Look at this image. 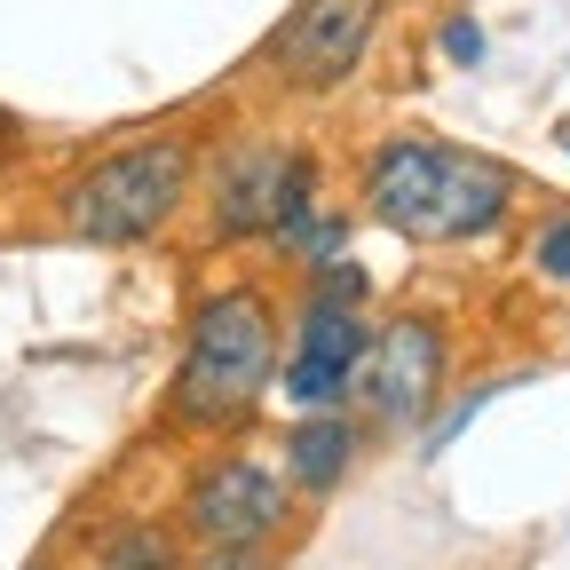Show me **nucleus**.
Segmentation results:
<instances>
[{"label":"nucleus","mask_w":570,"mask_h":570,"mask_svg":"<svg viewBox=\"0 0 570 570\" xmlns=\"http://www.w3.org/2000/svg\"><path fill=\"white\" fill-rule=\"evenodd\" d=\"M277 365H285V317L269 302V285L214 277L183 317L159 428L183 444H238L277 389Z\"/></svg>","instance_id":"f257e3e1"},{"label":"nucleus","mask_w":570,"mask_h":570,"mask_svg":"<svg viewBox=\"0 0 570 570\" xmlns=\"http://www.w3.org/2000/svg\"><path fill=\"white\" fill-rule=\"evenodd\" d=\"M515 167L468 151L444 135H381L365 159H356V206L365 223L412 238V246H468L491 238L515 206Z\"/></svg>","instance_id":"f03ea898"},{"label":"nucleus","mask_w":570,"mask_h":570,"mask_svg":"<svg viewBox=\"0 0 570 570\" xmlns=\"http://www.w3.org/2000/svg\"><path fill=\"white\" fill-rule=\"evenodd\" d=\"M190 183H198V142L190 135H175V127L167 135H135V142L96 151L56 190V223L80 246H142L183 214Z\"/></svg>","instance_id":"7ed1b4c3"},{"label":"nucleus","mask_w":570,"mask_h":570,"mask_svg":"<svg viewBox=\"0 0 570 570\" xmlns=\"http://www.w3.org/2000/svg\"><path fill=\"white\" fill-rule=\"evenodd\" d=\"M294 515L302 499L285 483V468L246 444H214L175 491V539L206 562H269L277 539L294 531Z\"/></svg>","instance_id":"20e7f679"},{"label":"nucleus","mask_w":570,"mask_h":570,"mask_svg":"<svg viewBox=\"0 0 570 570\" xmlns=\"http://www.w3.org/2000/svg\"><path fill=\"white\" fill-rule=\"evenodd\" d=\"M302 206H317V159L302 142H230L206 175V238L277 246Z\"/></svg>","instance_id":"39448f33"},{"label":"nucleus","mask_w":570,"mask_h":570,"mask_svg":"<svg viewBox=\"0 0 570 570\" xmlns=\"http://www.w3.org/2000/svg\"><path fill=\"white\" fill-rule=\"evenodd\" d=\"M444 365H452V341H444V317L428 309H396L389 325H373L365 341V365H356V420H365V436H404V428L428 420L444 389Z\"/></svg>","instance_id":"423d86ee"},{"label":"nucleus","mask_w":570,"mask_h":570,"mask_svg":"<svg viewBox=\"0 0 570 570\" xmlns=\"http://www.w3.org/2000/svg\"><path fill=\"white\" fill-rule=\"evenodd\" d=\"M381 32V0H302L294 17L269 32V80L302 88V96H333L356 63L373 56Z\"/></svg>","instance_id":"0eeeda50"},{"label":"nucleus","mask_w":570,"mask_h":570,"mask_svg":"<svg viewBox=\"0 0 570 570\" xmlns=\"http://www.w3.org/2000/svg\"><path fill=\"white\" fill-rule=\"evenodd\" d=\"M365 341H373V325L356 309L302 302L294 333H285V365H277V389L294 396V412H341L356 389V365H365Z\"/></svg>","instance_id":"6e6552de"},{"label":"nucleus","mask_w":570,"mask_h":570,"mask_svg":"<svg viewBox=\"0 0 570 570\" xmlns=\"http://www.w3.org/2000/svg\"><path fill=\"white\" fill-rule=\"evenodd\" d=\"M356 452H365V420L341 404V412H302L277 468H285V483H294V499H333L348 483Z\"/></svg>","instance_id":"1a4fd4ad"},{"label":"nucleus","mask_w":570,"mask_h":570,"mask_svg":"<svg viewBox=\"0 0 570 570\" xmlns=\"http://www.w3.org/2000/svg\"><path fill=\"white\" fill-rule=\"evenodd\" d=\"M88 570H190V547L167 523H119V531L96 539V562Z\"/></svg>","instance_id":"9d476101"},{"label":"nucleus","mask_w":570,"mask_h":570,"mask_svg":"<svg viewBox=\"0 0 570 570\" xmlns=\"http://www.w3.org/2000/svg\"><path fill=\"white\" fill-rule=\"evenodd\" d=\"M531 262H539V277H562V285H570V214H554V223L539 230Z\"/></svg>","instance_id":"9b49d317"},{"label":"nucleus","mask_w":570,"mask_h":570,"mask_svg":"<svg viewBox=\"0 0 570 570\" xmlns=\"http://www.w3.org/2000/svg\"><path fill=\"white\" fill-rule=\"evenodd\" d=\"M444 48H452V56H483V40H475V24H444Z\"/></svg>","instance_id":"f8f14e48"},{"label":"nucleus","mask_w":570,"mask_h":570,"mask_svg":"<svg viewBox=\"0 0 570 570\" xmlns=\"http://www.w3.org/2000/svg\"><path fill=\"white\" fill-rule=\"evenodd\" d=\"M9 151H17V119L0 111V167H9Z\"/></svg>","instance_id":"ddd939ff"},{"label":"nucleus","mask_w":570,"mask_h":570,"mask_svg":"<svg viewBox=\"0 0 570 570\" xmlns=\"http://www.w3.org/2000/svg\"><path fill=\"white\" fill-rule=\"evenodd\" d=\"M206 570H269V562H206Z\"/></svg>","instance_id":"4468645a"}]
</instances>
